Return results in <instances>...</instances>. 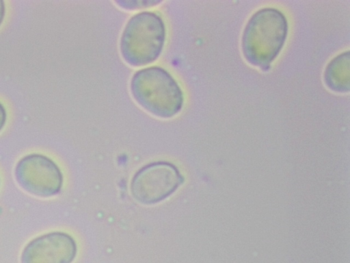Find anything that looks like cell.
Wrapping results in <instances>:
<instances>
[{"mask_svg": "<svg viewBox=\"0 0 350 263\" xmlns=\"http://www.w3.org/2000/svg\"><path fill=\"white\" fill-rule=\"evenodd\" d=\"M287 32V20L280 10L270 7L258 10L250 17L243 33L245 58L267 71L282 49Z\"/></svg>", "mask_w": 350, "mask_h": 263, "instance_id": "1", "label": "cell"}, {"mask_svg": "<svg viewBox=\"0 0 350 263\" xmlns=\"http://www.w3.org/2000/svg\"><path fill=\"white\" fill-rule=\"evenodd\" d=\"M130 88L136 102L157 117L171 118L182 109L183 92L174 78L161 67L137 71L131 78Z\"/></svg>", "mask_w": 350, "mask_h": 263, "instance_id": "2", "label": "cell"}, {"mask_svg": "<svg viewBox=\"0 0 350 263\" xmlns=\"http://www.w3.org/2000/svg\"><path fill=\"white\" fill-rule=\"evenodd\" d=\"M165 40V27L161 17L152 12H142L126 23L120 38V53L132 66L147 65L159 58Z\"/></svg>", "mask_w": 350, "mask_h": 263, "instance_id": "3", "label": "cell"}, {"mask_svg": "<svg viewBox=\"0 0 350 263\" xmlns=\"http://www.w3.org/2000/svg\"><path fill=\"white\" fill-rule=\"evenodd\" d=\"M183 181V176L174 164L157 162L144 166L135 174L131 192L138 202L154 204L169 197Z\"/></svg>", "mask_w": 350, "mask_h": 263, "instance_id": "4", "label": "cell"}, {"mask_svg": "<svg viewBox=\"0 0 350 263\" xmlns=\"http://www.w3.org/2000/svg\"><path fill=\"white\" fill-rule=\"evenodd\" d=\"M15 178L26 192L40 197L57 195L63 184L58 166L49 158L31 153L21 158L15 168Z\"/></svg>", "mask_w": 350, "mask_h": 263, "instance_id": "5", "label": "cell"}, {"mask_svg": "<svg viewBox=\"0 0 350 263\" xmlns=\"http://www.w3.org/2000/svg\"><path fill=\"white\" fill-rule=\"evenodd\" d=\"M77 251V244L70 235L53 231L31 240L22 251L21 262L72 263Z\"/></svg>", "mask_w": 350, "mask_h": 263, "instance_id": "6", "label": "cell"}, {"mask_svg": "<svg viewBox=\"0 0 350 263\" xmlns=\"http://www.w3.org/2000/svg\"><path fill=\"white\" fill-rule=\"evenodd\" d=\"M349 51L334 58L325 71V82L332 90L346 92L350 88Z\"/></svg>", "mask_w": 350, "mask_h": 263, "instance_id": "7", "label": "cell"}, {"mask_svg": "<svg viewBox=\"0 0 350 263\" xmlns=\"http://www.w3.org/2000/svg\"><path fill=\"white\" fill-rule=\"evenodd\" d=\"M161 2V1L156 0H123L116 1V3H118L120 7L125 9H136L150 7L154 5H157Z\"/></svg>", "mask_w": 350, "mask_h": 263, "instance_id": "8", "label": "cell"}, {"mask_svg": "<svg viewBox=\"0 0 350 263\" xmlns=\"http://www.w3.org/2000/svg\"><path fill=\"white\" fill-rule=\"evenodd\" d=\"M6 110L4 106L0 103V131L3 129L6 121Z\"/></svg>", "mask_w": 350, "mask_h": 263, "instance_id": "9", "label": "cell"}, {"mask_svg": "<svg viewBox=\"0 0 350 263\" xmlns=\"http://www.w3.org/2000/svg\"><path fill=\"white\" fill-rule=\"evenodd\" d=\"M5 15V4L4 1L0 0V25L1 24Z\"/></svg>", "mask_w": 350, "mask_h": 263, "instance_id": "10", "label": "cell"}]
</instances>
